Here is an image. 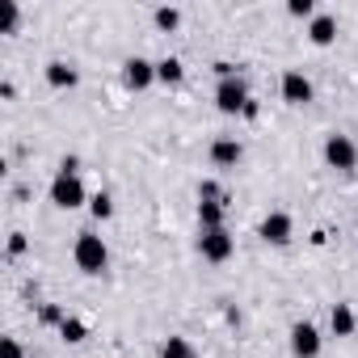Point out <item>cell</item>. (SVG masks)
Wrapping results in <instances>:
<instances>
[{"mask_svg": "<svg viewBox=\"0 0 358 358\" xmlns=\"http://www.w3.org/2000/svg\"><path fill=\"white\" fill-rule=\"evenodd\" d=\"M72 262H76L80 274H101L110 266V249H106V241L97 232H80L76 245H72Z\"/></svg>", "mask_w": 358, "mask_h": 358, "instance_id": "cell-1", "label": "cell"}, {"mask_svg": "<svg viewBox=\"0 0 358 358\" xmlns=\"http://www.w3.org/2000/svg\"><path fill=\"white\" fill-rule=\"evenodd\" d=\"M85 182H80V173H55V182H51V203L59 211H76L85 207Z\"/></svg>", "mask_w": 358, "mask_h": 358, "instance_id": "cell-2", "label": "cell"}, {"mask_svg": "<svg viewBox=\"0 0 358 358\" xmlns=\"http://www.w3.org/2000/svg\"><path fill=\"white\" fill-rule=\"evenodd\" d=\"M324 164L337 173H354L358 169V143L350 135H329L324 139Z\"/></svg>", "mask_w": 358, "mask_h": 358, "instance_id": "cell-3", "label": "cell"}, {"mask_svg": "<svg viewBox=\"0 0 358 358\" xmlns=\"http://www.w3.org/2000/svg\"><path fill=\"white\" fill-rule=\"evenodd\" d=\"M245 106H249L245 80H241V76H224V80L215 85V110H220V114H245Z\"/></svg>", "mask_w": 358, "mask_h": 358, "instance_id": "cell-4", "label": "cell"}, {"mask_svg": "<svg viewBox=\"0 0 358 358\" xmlns=\"http://www.w3.org/2000/svg\"><path fill=\"white\" fill-rule=\"evenodd\" d=\"M199 253L203 262H228L236 253V241L228 228H215V232H199Z\"/></svg>", "mask_w": 358, "mask_h": 358, "instance_id": "cell-5", "label": "cell"}, {"mask_svg": "<svg viewBox=\"0 0 358 358\" xmlns=\"http://www.w3.org/2000/svg\"><path fill=\"white\" fill-rule=\"evenodd\" d=\"M291 354L295 358H316L320 354V333L312 320H295L291 324Z\"/></svg>", "mask_w": 358, "mask_h": 358, "instance_id": "cell-6", "label": "cell"}, {"mask_svg": "<svg viewBox=\"0 0 358 358\" xmlns=\"http://www.w3.org/2000/svg\"><path fill=\"white\" fill-rule=\"evenodd\" d=\"M312 93H316V89H312V80H308L299 68H287V72H282V101H287V106H308Z\"/></svg>", "mask_w": 358, "mask_h": 358, "instance_id": "cell-7", "label": "cell"}, {"mask_svg": "<svg viewBox=\"0 0 358 358\" xmlns=\"http://www.w3.org/2000/svg\"><path fill=\"white\" fill-rule=\"evenodd\" d=\"M257 232H262V241H266V245H287V241H291V232H295V224H291V215H287V211H270V215L262 220V228H257Z\"/></svg>", "mask_w": 358, "mask_h": 358, "instance_id": "cell-8", "label": "cell"}, {"mask_svg": "<svg viewBox=\"0 0 358 358\" xmlns=\"http://www.w3.org/2000/svg\"><path fill=\"white\" fill-rule=\"evenodd\" d=\"M122 80H127L131 89H148V85L156 80V64L143 59V55H131V59L122 64Z\"/></svg>", "mask_w": 358, "mask_h": 358, "instance_id": "cell-9", "label": "cell"}, {"mask_svg": "<svg viewBox=\"0 0 358 358\" xmlns=\"http://www.w3.org/2000/svg\"><path fill=\"white\" fill-rule=\"evenodd\" d=\"M241 156H245V148H241V139H232V135H220V139L211 143V164H215V169H236Z\"/></svg>", "mask_w": 358, "mask_h": 358, "instance_id": "cell-10", "label": "cell"}, {"mask_svg": "<svg viewBox=\"0 0 358 358\" xmlns=\"http://www.w3.org/2000/svg\"><path fill=\"white\" fill-rule=\"evenodd\" d=\"M308 38H312V47H329L337 38V17L333 13H316L312 26H308Z\"/></svg>", "mask_w": 358, "mask_h": 358, "instance_id": "cell-11", "label": "cell"}, {"mask_svg": "<svg viewBox=\"0 0 358 358\" xmlns=\"http://www.w3.org/2000/svg\"><path fill=\"white\" fill-rule=\"evenodd\" d=\"M76 80H80V76H76L72 64H64V59H51V64H47V85H51V89H76Z\"/></svg>", "mask_w": 358, "mask_h": 358, "instance_id": "cell-12", "label": "cell"}, {"mask_svg": "<svg viewBox=\"0 0 358 358\" xmlns=\"http://www.w3.org/2000/svg\"><path fill=\"white\" fill-rule=\"evenodd\" d=\"M354 324H358L354 308H350V303H333V312H329V329H333V337H350Z\"/></svg>", "mask_w": 358, "mask_h": 358, "instance_id": "cell-13", "label": "cell"}, {"mask_svg": "<svg viewBox=\"0 0 358 358\" xmlns=\"http://www.w3.org/2000/svg\"><path fill=\"white\" fill-rule=\"evenodd\" d=\"M224 215H228V203H199V232L224 228Z\"/></svg>", "mask_w": 358, "mask_h": 358, "instance_id": "cell-14", "label": "cell"}, {"mask_svg": "<svg viewBox=\"0 0 358 358\" xmlns=\"http://www.w3.org/2000/svg\"><path fill=\"white\" fill-rule=\"evenodd\" d=\"M160 358H199V350L190 345V337L173 333V337H164V345H160Z\"/></svg>", "mask_w": 358, "mask_h": 358, "instance_id": "cell-15", "label": "cell"}, {"mask_svg": "<svg viewBox=\"0 0 358 358\" xmlns=\"http://www.w3.org/2000/svg\"><path fill=\"white\" fill-rule=\"evenodd\" d=\"M182 76H186V68H182V59H177V55H164L156 64V80L160 85H182Z\"/></svg>", "mask_w": 358, "mask_h": 358, "instance_id": "cell-16", "label": "cell"}, {"mask_svg": "<svg viewBox=\"0 0 358 358\" xmlns=\"http://www.w3.org/2000/svg\"><path fill=\"white\" fill-rule=\"evenodd\" d=\"M152 22H156V30H177V26H182V13L169 9V5H160V9L152 13Z\"/></svg>", "mask_w": 358, "mask_h": 358, "instance_id": "cell-17", "label": "cell"}, {"mask_svg": "<svg viewBox=\"0 0 358 358\" xmlns=\"http://www.w3.org/2000/svg\"><path fill=\"white\" fill-rule=\"evenodd\" d=\"M89 211H93L97 220H110V215H114V199L101 190V194H93V199H89Z\"/></svg>", "mask_w": 358, "mask_h": 358, "instance_id": "cell-18", "label": "cell"}, {"mask_svg": "<svg viewBox=\"0 0 358 358\" xmlns=\"http://www.w3.org/2000/svg\"><path fill=\"white\" fill-rule=\"evenodd\" d=\"M0 13H5V30H0V34H13L17 30V0H0Z\"/></svg>", "mask_w": 358, "mask_h": 358, "instance_id": "cell-19", "label": "cell"}, {"mask_svg": "<svg viewBox=\"0 0 358 358\" xmlns=\"http://www.w3.org/2000/svg\"><path fill=\"white\" fill-rule=\"evenodd\" d=\"M199 203H224L220 182H203V186H199Z\"/></svg>", "mask_w": 358, "mask_h": 358, "instance_id": "cell-20", "label": "cell"}, {"mask_svg": "<svg viewBox=\"0 0 358 358\" xmlns=\"http://www.w3.org/2000/svg\"><path fill=\"white\" fill-rule=\"evenodd\" d=\"M0 358H26L22 341H17V337H0Z\"/></svg>", "mask_w": 358, "mask_h": 358, "instance_id": "cell-21", "label": "cell"}, {"mask_svg": "<svg viewBox=\"0 0 358 358\" xmlns=\"http://www.w3.org/2000/svg\"><path fill=\"white\" fill-rule=\"evenodd\" d=\"M287 13H291V17H316V5H312V0H291Z\"/></svg>", "mask_w": 358, "mask_h": 358, "instance_id": "cell-22", "label": "cell"}, {"mask_svg": "<svg viewBox=\"0 0 358 358\" xmlns=\"http://www.w3.org/2000/svg\"><path fill=\"white\" fill-rule=\"evenodd\" d=\"M59 333H64L68 341H85V324H80V320H64V324H59Z\"/></svg>", "mask_w": 358, "mask_h": 358, "instance_id": "cell-23", "label": "cell"}, {"mask_svg": "<svg viewBox=\"0 0 358 358\" xmlns=\"http://www.w3.org/2000/svg\"><path fill=\"white\" fill-rule=\"evenodd\" d=\"M22 253H26V236L13 232V236H9V257H22Z\"/></svg>", "mask_w": 358, "mask_h": 358, "instance_id": "cell-24", "label": "cell"}]
</instances>
